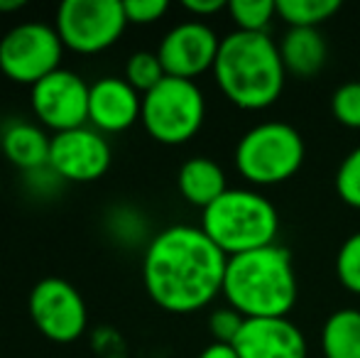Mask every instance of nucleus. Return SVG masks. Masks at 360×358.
I'll return each mask as SVG.
<instances>
[{
	"label": "nucleus",
	"instance_id": "f257e3e1",
	"mask_svg": "<svg viewBox=\"0 0 360 358\" xmlns=\"http://www.w3.org/2000/svg\"><path fill=\"white\" fill-rule=\"evenodd\" d=\"M228 255L201 231L176 224L145 245L143 285L150 300L172 314H191L223 292Z\"/></svg>",
	"mask_w": 360,
	"mask_h": 358
},
{
	"label": "nucleus",
	"instance_id": "423d86ee",
	"mask_svg": "<svg viewBox=\"0 0 360 358\" xmlns=\"http://www.w3.org/2000/svg\"><path fill=\"white\" fill-rule=\"evenodd\" d=\"M206 98L196 82L165 77L143 96L140 123L152 140L162 145H184L201 130Z\"/></svg>",
	"mask_w": 360,
	"mask_h": 358
},
{
	"label": "nucleus",
	"instance_id": "473e14b6",
	"mask_svg": "<svg viewBox=\"0 0 360 358\" xmlns=\"http://www.w3.org/2000/svg\"><path fill=\"white\" fill-rule=\"evenodd\" d=\"M0 194H3V179H0Z\"/></svg>",
	"mask_w": 360,
	"mask_h": 358
},
{
	"label": "nucleus",
	"instance_id": "c85d7f7f",
	"mask_svg": "<svg viewBox=\"0 0 360 358\" xmlns=\"http://www.w3.org/2000/svg\"><path fill=\"white\" fill-rule=\"evenodd\" d=\"M94 346L103 358H120L125 351V344L118 336V331L105 329V326H101V329L94 331Z\"/></svg>",
	"mask_w": 360,
	"mask_h": 358
},
{
	"label": "nucleus",
	"instance_id": "7ed1b4c3",
	"mask_svg": "<svg viewBox=\"0 0 360 358\" xmlns=\"http://www.w3.org/2000/svg\"><path fill=\"white\" fill-rule=\"evenodd\" d=\"M223 297L228 307L245 319L287 317L299 297L292 255L282 245H267L250 253L231 255L223 277Z\"/></svg>",
	"mask_w": 360,
	"mask_h": 358
},
{
	"label": "nucleus",
	"instance_id": "2eb2a0df",
	"mask_svg": "<svg viewBox=\"0 0 360 358\" xmlns=\"http://www.w3.org/2000/svg\"><path fill=\"white\" fill-rule=\"evenodd\" d=\"M49 148L52 135H47V130L32 120H10L0 133V153L22 174L47 167Z\"/></svg>",
	"mask_w": 360,
	"mask_h": 358
},
{
	"label": "nucleus",
	"instance_id": "6e6552de",
	"mask_svg": "<svg viewBox=\"0 0 360 358\" xmlns=\"http://www.w3.org/2000/svg\"><path fill=\"white\" fill-rule=\"evenodd\" d=\"M128 27L120 0H64L57 8L54 30L64 49L76 54H98L113 47Z\"/></svg>",
	"mask_w": 360,
	"mask_h": 358
},
{
	"label": "nucleus",
	"instance_id": "aec40b11",
	"mask_svg": "<svg viewBox=\"0 0 360 358\" xmlns=\"http://www.w3.org/2000/svg\"><path fill=\"white\" fill-rule=\"evenodd\" d=\"M226 10L240 32H267L277 18L275 0H231Z\"/></svg>",
	"mask_w": 360,
	"mask_h": 358
},
{
	"label": "nucleus",
	"instance_id": "ddd939ff",
	"mask_svg": "<svg viewBox=\"0 0 360 358\" xmlns=\"http://www.w3.org/2000/svg\"><path fill=\"white\" fill-rule=\"evenodd\" d=\"M233 349L238 358H307L309 354L307 336L289 317L245 319Z\"/></svg>",
	"mask_w": 360,
	"mask_h": 358
},
{
	"label": "nucleus",
	"instance_id": "7c9ffc66",
	"mask_svg": "<svg viewBox=\"0 0 360 358\" xmlns=\"http://www.w3.org/2000/svg\"><path fill=\"white\" fill-rule=\"evenodd\" d=\"M196 358H238V354H236V349H233V346L216 344V341H214V344L206 346V349L201 351Z\"/></svg>",
	"mask_w": 360,
	"mask_h": 358
},
{
	"label": "nucleus",
	"instance_id": "f03ea898",
	"mask_svg": "<svg viewBox=\"0 0 360 358\" xmlns=\"http://www.w3.org/2000/svg\"><path fill=\"white\" fill-rule=\"evenodd\" d=\"M221 94L243 110H262L277 103L285 91L287 69L280 44L267 32H236L221 39L214 64Z\"/></svg>",
	"mask_w": 360,
	"mask_h": 358
},
{
	"label": "nucleus",
	"instance_id": "9d476101",
	"mask_svg": "<svg viewBox=\"0 0 360 358\" xmlns=\"http://www.w3.org/2000/svg\"><path fill=\"white\" fill-rule=\"evenodd\" d=\"M91 84L72 69H57L30 89V106L42 128L54 133L89 125Z\"/></svg>",
	"mask_w": 360,
	"mask_h": 358
},
{
	"label": "nucleus",
	"instance_id": "dca6fc26",
	"mask_svg": "<svg viewBox=\"0 0 360 358\" xmlns=\"http://www.w3.org/2000/svg\"><path fill=\"white\" fill-rule=\"evenodd\" d=\"M280 54L287 74H294L299 79H311L326 64L328 44L319 30L289 27L280 42Z\"/></svg>",
	"mask_w": 360,
	"mask_h": 358
},
{
	"label": "nucleus",
	"instance_id": "c756f323",
	"mask_svg": "<svg viewBox=\"0 0 360 358\" xmlns=\"http://www.w3.org/2000/svg\"><path fill=\"white\" fill-rule=\"evenodd\" d=\"M181 8H184L186 13L194 15V20H201V23H204L206 18H211V15L226 10L228 5L223 3V0H184Z\"/></svg>",
	"mask_w": 360,
	"mask_h": 358
},
{
	"label": "nucleus",
	"instance_id": "1a4fd4ad",
	"mask_svg": "<svg viewBox=\"0 0 360 358\" xmlns=\"http://www.w3.org/2000/svg\"><path fill=\"white\" fill-rule=\"evenodd\" d=\"M27 314L34 329L54 344H72L89 326V307L79 290L64 277H42L27 297Z\"/></svg>",
	"mask_w": 360,
	"mask_h": 358
},
{
	"label": "nucleus",
	"instance_id": "a878e982",
	"mask_svg": "<svg viewBox=\"0 0 360 358\" xmlns=\"http://www.w3.org/2000/svg\"><path fill=\"white\" fill-rule=\"evenodd\" d=\"M243 324H245V317L240 312H236L233 307H221L214 309L209 317V331L214 336L216 344H228L233 346V341L238 339Z\"/></svg>",
	"mask_w": 360,
	"mask_h": 358
},
{
	"label": "nucleus",
	"instance_id": "f3484780",
	"mask_svg": "<svg viewBox=\"0 0 360 358\" xmlns=\"http://www.w3.org/2000/svg\"><path fill=\"white\" fill-rule=\"evenodd\" d=\"M176 186H179V194L184 196V201H189L191 206H199L201 211L209 209L218 196H223L231 189L223 167L211 158L186 160L176 174Z\"/></svg>",
	"mask_w": 360,
	"mask_h": 358
},
{
	"label": "nucleus",
	"instance_id": "6ab92c4d",
	"mask_svg": "<svg viewBox=\"0 0 360 358\" xmlns=\"http://www.w3.org/2000/svg\"><path fill=\"white\" fill-rule=\"evenodd\" d=\"M341 10L338 0H280L277 3V15L289 25V27H314L331 20Z\"/></svg>",
	"mask_w": 360,
	"mask_h": 358
},
{
	"label": "nucleus",
	"instance_id": "f8f14e48",
	"mask_svg": "<svg viewBox=\"0 0 360 358\" xmlns=\"http://www.w3.org/2000/svg\"><path fill=\"white\" fill-rule=\"evenodd\" d=\"M218 49H221V39L211 25L201 20H186V23L174 25L162 37L157 57L167 77L194 82L201 74L214 72Z\"/></svg>",
	"mask_w": 360,
	"mask_h": 358
},
{
	"label": "nucleus",
	"instance_id": "0eeeda50",
	"mask_svg": "<svg viewBox=\"0 0 360 358\" xmlns=\"http://www.w3.org/2000/svg\"><path fill=\"white\" fill-rule=\"evenodd\" d=\"M64 42L54 25L27 20L0 37V74L32 89L37 82L62 69Z\"/></svg>",
	"mask_w": 360,
	"mask_h": 358
},
{
	"label": "nucleus",
	"instance_id": "cd10ccee",
	"mask_svg": "<svg viewBox=\"0 0 360 358\" xmlns=\"http://www.w3.org/2000/svg\"><path fill=\"white\" fill-rule=\"evenodd\" d=\"M22 177H25V186H27L30 194H34V196H49V194H54V191H59V186L64 184L49 167L25 172Z\"/></svg>",
	"mask_w": 360,
	"mask_h": 358
},
{
	"label": "nucleus",
	"instance_id": "b1692460",
	"mask_svg": "<svg viewBox=\"0 0 360 358\" xmlns=\"http://www.w3.org/2000/svg\"><path fill=\"white\" fill-rule=\"evenodd\" d=\"M331 113L341 125L360 130V82H346L333 91Z\"/></svg>",
	"mask_w": 360,
	"mask_h": 358
},
{
	"label": "nucleus",
	"instance_id": "412c9836",
	"mask_svg": "<svg viewBox=\"0 0 360 358\" xmlns=\"http://www.w3.org/2000/svg\"><path fill=\"white\" fill-rule=\"evenodd\" d=\"M167 77L165 67H162L160 57L157 52H147V49H140V52H133L125 62V72H123V79L130 84L135 91L140 94H147Z\"/></svg>",
	"mask_w": 360,
	"mask_h": 358
},
{
	"label": "nucleus",
	"instance_id": "393cba45",
	"mask_svg": "<svg viewBox=\"0 0 360 358\" xmlns=\"http://www.w3.org/2000/svg\"><path fill=\"white\" fill-rule=\"evenodd\" d=\"M336 191L343 204L360 209V145L343 158L336 170Z\"/></svg>",
	"mask_w": 360,
	"mask_h": 358
},
{
	"label": "nucleus",
	"instance_id": "4be33fe9",
	"mask_svg": "<svg viewBox=\"0 0 360 358\" xmlns=\"http://www.w3.org/2000/svg\"><path fill=\"white\" fill-rule=\"evenodd\" d=\"M105 221H108V231L113 234V238L125 245L138 243L147 234L145 216L138 209H133V206H115V209H110Z\"/></svg>",
	"mask_w": 360,
	"mask_h": 358
},
{
	"label": "nucleus",
	"instance_id": "a211bd4d",
	"mask_svg": "<svg viewBox=\"0 0 360 358\" xmlns=\"http://www.w3.org/2000/svg\"><path fill=\"white\" fill-rule=\"evenodd\" d=\"M323 358H360V309L343 307L328 314L321 329Z\"/></svg>",
	"mask_w": 360,
	"mask_h": 358
},
{
	"label": "nucleus",
	"instance_id": "4468645a",
	"mask_svg": "<svg viewBox=\"0 0 360 358\" xmlns=\"http://www.w3.org/2000/svg\"><path fill=\"white\" fill-rule=\"evenodd\" d=\"M143 115V94L123 77H101L89 91V125L98 133H123Z\"/></svg>",
	"mask_w": 360,
	"mask_h": 358
},
{
	"label": "nucleus",
	"instance_id": "2f4dec72",
	"mask_svg": "<svg viewBox=\"0 0 360 358\" xmlns=\"http://www.w3.org/2000/svg\"><path fill=\"white\" fill-rule=\"evenodd\" d=\"M25 5H27L25 0H0V18H3L5 13H18Z\"/></svg>",
	"mask_w": 360,
	"mask_h": 358
},
{
	"label": "nucleus",
	"instance_id": "39448f33",
	"mask_svg": "<svg viewBox=\"0 0 360 358\" xmlns=\"http://www.w3.org/2000/svg\"><path fill=\"white\" fill-rule=\"evenodd\" d=\"M307 145L294 125L267 120L250 128L236 145V170L255 186H275L302 170Z\"/></svg>",
	"mask_w": 360,
	"mask_h": 358
},
{
	"label": "nucleus",
	"instance_id": "9b49d317",
	"mask_svg": "<svg viewBox=\"0 0 360 358\" xmlns=\"http://www.w3.org/2000/svg\"><path fill=\"white\" fill-rule=\"evenodd\" d=\"M110 162H113V150L108 138L91 125L52 135L47 167L62 181L89 184L103 177L110 170Z\"/></svg>",
	"mask_w": 360,
	"mask_h": 358
},
{
	"label": "nucleus",
	"instance_id": "20e7f679",
	"mask_svg": "<svg viewBox=\"0 0 360 358\" xmlns=\"http://www.w3.org/2000/svg\"><path fill=\"white\" fill-rule=\"evenodd\" d=\"M201 231L231 258L275 245L280 214L267 196L255 189H228L201 211Z\"/></svg>",
	"mask_w": 360,
	"mask_h": 358
},
{
	"label": "nucleus",
	"instance_id": "5701e85b",
	"mask_svg": "<svg viewBox=\"0 0 360 358\" xmlns=\"http://www.w3.org/2000/svg\"><path fill=\"white\" fill-rule=\"evenodd\" d=\"M338 282L353 295H360V231L351 234L341 243L336 255Z\"/></svg>",
	"mask_w": 360,
	"mask_h": 358
},
{
	"label": "nucleus",
	"instance_id": "bb28decb",
	"mask_svg": "<svg viewBox=\"0 0 360 358\" xmlns=\"http://www.w3.org/2000/svg\"><path fill=\"white\" fill-rule=\"evenodd\" d=\"M128 25H152L162 20L169 10L167 0H123Z\"/></svg>",
	"mask_w": 360,
	"mask_h": 358
}]
</instances>
